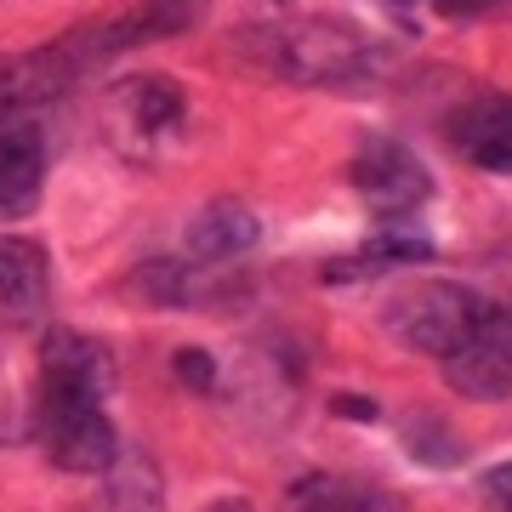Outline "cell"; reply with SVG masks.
<instances>
[{
	"label": "cell",
	"mask_w": 512,
	"mask_h": 512,
	"mask_svg": "<svg viewBox=\"0 0 512 512\" xmlns=\"http://www.w3.org/2000/svg\"><path fill=\"white\" fill-rule=\"evenodd\" d=\"M365 256L370 262H427L433 256V234L421 222H410V211L404 217H382V228L370 234Z\"/></svg>",
	"instance_id": "cell-13"
},
{
	"label": "cell",
	"mask_w": 512,
	"mask_h": 512,
	"mask_svg": "<svg viewBox=\"0 0 512 512\" xmlns=\"http://www.w3.org/2000/svg\"><path fill=\"white\" fill-rule=\"evenodd\" d=\"M507 0H439L444 18H490V12H501Z\"/></svg>",
	"instance_id": "cell-15"
},
{
	"label": "cell",
	"mask_w": 512,
	"mask_h": 512,
	"mask_svg": "<svg viewBox=\"0 0 512 512\" xmlns=\"http://www.w3.org/2000/svg\"><path fill=\"white\" fill-rule=\"evenodd\" d=\"M200 6H205V0H143V6H131L114 29H97L92 46L109 52V46H143V40L183 35L188 23H200Z\"/></svg>",
	"instance_id": "cell-12"
},
{
	"label": "cell",
	"mask_w": 512,
	"mask_h": 512,
	"mask_svg": "<svg viewBox=\"0 0 512 512\" xmlns=\"http://www.w3.org/2000/svg\"><path fill=\"white\" fill-rule=\"evenodd\" d=\"M256 239H262V222H256L251 205L239 200H211L200 217L188 222V251H194V262H211V268L245 256Z\"/></svg>",
	"instance_id": "cell-10"
},
{
	"label": "cell",
	"mask_w": 512,
	"mask_h": 512,
	"mask_svg": "<svg viewBox=\"0 0 512 512\" xmlns=\"http://www.w3.org/2000/svg\"><path fill=\"white\" fill-rule=\"evenodd\" d=\"M177 376H183V387H200V393H211V382H217V365H211V353L183 348V353H177Z\"/></svg>",
	"instance_id": "cell-14"
},
{
	"label": "cell",
	"mask_w": 512,
	"mask_h": 512,
	"mask_svg": "<svg viewBox=\"0 0 512 512\" xmlns=\"http://www.w3.org/2000/svg\"><path fill=\"white\" fill-rule=\"evenodd\" d=\"M46 188V131L29 109H0V217H29Z\"/></svg>",
	"instance_id": "cell-4"
},
{
	"label": "cell",
	"mask_w": 512,
	"mask_h": 512,
	"mask_svg": "<svg viewBox=\"0 0 512 512\" xmlns=\"http://www.w3.org/2000/svg\"><path fill=\"white\" fill-rule=\"evenodd\" d=\"M450 143L467 154L473 165L484 171H507L512 165V120H507V97H473V103H461L450 114Z\"/></svg>",
	"instance_id": "cell-9"
},
{
	"label": "cell",
	"mask_w": 512,
	"mask_h": 512,
	"mask_svg": "<svg viewBox=\"0 0 512 512\" xmlns=\"http://www.w3.org/2000/svg\"><path fill=\"white\" fill-rule=\"evenodd\" d=\"M40 376H46V393H74V399H103L114 387V353L86 336V330L57 325L46 330L40 342Z\"/></svg>",
	"instance_id": "cell-6"
},
{
	"label": "cell",
	"mask_w": 512,
	"mask_h": 512,
	"mask_svg": "<svg viewBox=\"0 0 512 512\" xmlns=\"http://www.w3.org/2000/svg\"><path fill=\"white\" fill-rule=\"evenodd\" d=\"M274 57L291 80H348V74H359L370 63V46L353 40L348 29L313 23V29H285L274 40Z\"/></svg>",
	"instance_id": "cell-8"
},
{
	"label": "cell",
	"mask_w": 512,
	"mask_h": 512,
	"mask_svg": "<svg viewBox=\"0 0 512 512\" xmlns=\"http://www.w3.org/2000/svg\"><path fill=\"white\" fill-rule=\"evenodd\" d=\"M46 302V251L35 239H0V313L29 319Z\"/></svg>",
	"instance_id": "cell-11"
},
{
	"label": "cell",
	"mask_w": 512,
	"mask_h": 512,
	"mask_svg": "<svg viewBox=\"0 0 512 512\" xmlns=\"http://www.w3.org/2000/svg\"><path fill=\"white\" fill-rule=\"evenodd\" d=\"M444 382L456 387L461 399H478V404H501V399H507V393H512L507 313L495 308L456 353H444Z\"/></svg>",
	"instance_id": "cell-5"
},
{
	"label": "cell",
	"mask_w": 512,
	"mask_h": 512,
	"mask_svg": "<svg viewBox=\"0 0 512 512\" xmlns=\"http://www.w3.org/2000/svg\"><path fill=\"white\" fill-rule=\"evenodd\" d=\"M40 450L63 473H80V478L109 473L114 456H120V439H114V421L103 410V399L46 393V404H40Z\"/></svg>",
	"instance_id": "cell-2"
},
{
	"label": "cell",
	"mask_w": 512,
	"mask_h": 512,
	"mask_svg": "<svg viewBox=\"0 0 512 512\" xmlns=\"http://www.w3.org/2000/svg\"><path fill=\"white\" fill-rule=\"evenodd\" d=\"M348 177H353V188H359V200H365L370 211H382V217H404V211L427 205V194H433V171H427L404 143H393V137H370V143L353 154Z\"/></svg>",
	"instance_id": "cell-3"
},
{
	"label": "cell",
	"mask_w": 512,
	"mask_h": 512,
	"mask_svg": "<svg viewBox=\"0 0 512 512\" xmlns=\"http://www.w3.org/2000/svg\"><path fill=\"white\" fill-rule=\"evenodd\" d=\"M495 313L490 296H478L473 285H450V279H427V285H410L387 302V330H393V342L410 353H456L467 336H473L484 319Z\"/></svg>",
	"instance_id": "cell-1"
},
{
	"label": "cell",
	"mask_w": 512,
	"mask_h": 512,
	"mask_svg": "<svg viewBox=\"0 0 512 512\" xmlns=\"http://www.w3.org/2000/svg\"><path fill=\"white\" fill-rule=\"evenodd\" d=\"M109 120L126 137V148H148L160 143L165 131L183 126V92L165 74H131L109 92Z\"/></svg>",
	"instance_id": "cell-7"
}]
</instances>
